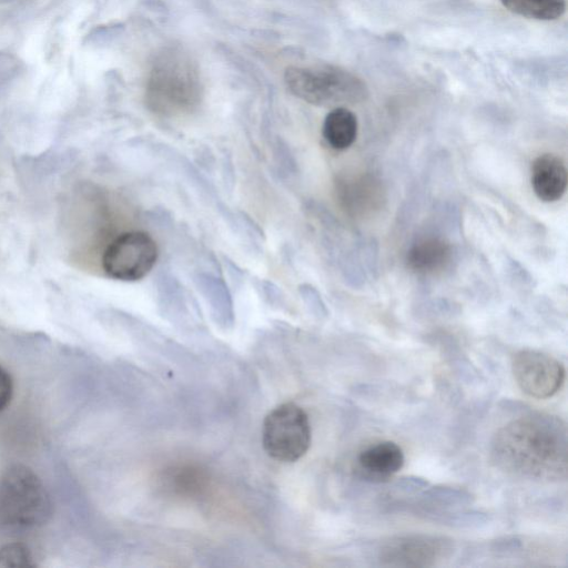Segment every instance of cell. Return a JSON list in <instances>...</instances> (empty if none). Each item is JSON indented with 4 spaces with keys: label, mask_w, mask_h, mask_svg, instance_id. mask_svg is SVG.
I'll return each instance as SVG.
<instances>
[{
    "label": "cell",
    "mask_w": 568,
    "mask_h": 568,
    "mask_svg": "<svg viewBox=\"0 0 568 568\" xmlns=\"http://www.w3.org/2000/svg\"><path fill=\"white\" fill-rule=\"evenodd\" d=\"M490 456L497 467L514 476L564 480L568 469L566 423L545 413L519 416L494 435Z\"/></svg>",
    "instance_id": "6da1fadb"
},
{
    "label": "cell",
    "mask_w": 568,
    "mask_h": 568,
    "mask_svg": "<svg viewBox=\"0 0 568 568\" xmlns=\"http://www.w3.org/2000/svg\"><path fill=\"white\" fill-rule=\"evenodd\" d=\"M203 95L199 69L183 49H162L151 63L145 83V104L156 115L165 118L192 113Z\"/></svg>",
    "instance_id": "7a4b0ae2"
},
{
    "label": "cell",
    "mask_w": 568,
    "mask_h": 568,
    "mask_svg": "<svg viewBox=\"0 0 568 568\" xmlns=\"http://www.w3.org/2000/svg\"><path fill=\"white\" fill-rule=\"evenodd\" d=\"M52 515L50 495L38 475L24 465L0 475V532L19 535L45 525Z\"/></svg>",
    "instance_id": "3957f363"
},
{
    "label": "cell",
    "mask_w": 568,
    "mask_h": 568,
    "mask_svg": "<svg viewBox=\"0 0 568 568\" xmlns=\"http://www.w3.org/2000/svg\"><path fill=\"white\" fill-rule=\"evenodd\" d=\"M284 81L295 97L320 106L354 104L368 95L361 78L334 65L290 67Z\"/></svg>",
    "instance_id": "277c9868"
},
{
    "label": "cell",
    "mask_w": 568,
    "mask_h": 568,
    "mask_svg": "<svg viewBox=\"0 0 568 568\" xmlns=\"http://www.w3.org/2000/svg\"><path fill=\"white\" fill-rule=\"evenodd\" d=\"M312 429L307 413L287 402L273 408L264 418L262 444L265 453L281 463H295L308 450Z\"/></svg>",
    "instance_id": "5b68a950"
},
{
    "label": "cell",
    "mask_w": 568,
    "mask_h": 568,
    "mask_svg": "<svg viewBox=\"0 0 568 568\" xmlns=\"http://www.w3.org/2000/svg\"><path fill=\"white\" fill-rule=\"evenodd\" d=\"M158 257L159 248L150 234L144 231H126L105 246L101 266L113 280L135 282L152 271Z\"/></svg>",
    "instance_id": "8992f818"
},
{
    "label": "cell",
    "mask_w": 568,
    "mask_h": 568,
    "mask_svg": "<svg viewBox=\"0 0 568 568\" xmlns=\"http://www.w3.org/2000/svg\"><path fill=\"white\" fill-rule=\"evenodd\" d=\"M453 550V540L447 537L397 535L379 544L377 560L388 567H430L448 558Z\"/></svg>",
    "instance_id": "52a82bcc"
},
{
    "label": "cell",
    "mask_w": 568,
    "mask_h": 568,
    "mask_svg": "<svg viewBox=\"0 0 568 568\" xmlns=\"http://www.w3.org/2000/svg\"><path fill=\"white\" fill-rule=\"evenodd\" d=\"M511 372L519 388L530 397L546 399L559 392L565 367L555 357L535 349H521L511 359Z\"/></svg>",
    "instance_id": "ba28073f"
},
{
    "label": "cell",
    "mask_w": 568,
    "mask_h": 568,
    "mask_svg": "<svg viewBox=\"0 0 568 568\" xmlns=\"http://www.w3.org/2000/svg\"><path fill=\"white\" fill-rule=\"evenodd\" d=\"M405 457L399 445L383 440L361 450L356 470L365 480L381 483L392 478L404 466Z\"/></svg>",
    "instance_id": "9c48e42d"
},
{
    "label": "cell",
    "mask_w": 568,
    "mask_h": 568,
    "mask_svg": "<svg viewBox=\"0 0 568 568\" xmlns=\"http://www.w3.org/2000/svg\"><path fill=\"white\" fill-rule=\"evenodd\" d=\"M336 190L341 204L353 215L371 213L383 201L379 181L368 174L344 178L337 182Z\"/></svg>",
    "instance_id": "30bf717a"
},
{
    "label": "cell",
    "mask_w": 568,
    "mask_h": 568,
    "mask_svg": "<svg viewBox=\"0 0 568 568\" xmlns=\"http://www.w3.org/2000/svg\"><path fill=\"white\" fill-rule=\"evenodd\" d=\"M568 182L565 162L556 154L544 153L531 165V186L542 202H556L562 197Z\"/></svg>",
    "instance_id": "8fae6325"
},
{
    "label": "cell",
    "mask_w": 568,
    "mask_h": 568,
    "mask_svg": "<svg viewBox=\"0 0 568 568\" xmlns=\"http://www.w3.org/2000/svg\"><path fill=\"white\" fill-rule=\"evenodd\" d=\"M452 253V246L446 240L439 236H426L409 247L406 262L415 273L434 275L448 266Z\"/></svg>",
    "instance_id": "7c38bea8"
},
{
    "label": "cell",
    "mask_w": 568,
    "mask_h": 568,
    "mask_svg": "<svg viewBox=\"0 0 568 568\" xmlns=\"http://www.w3.org/2000/svg\"><path fill=\"white\" fill-rule=\"evenodd\" d=\"M357 118L344 106L334 108L327 113L323 123V136L335 150H346L357 136Z\"/></svg>",
    "instance_id": "4fadbf2b"
},
{
    "label": "cell",
    "mask_w": 568,
    "mask_h": 568,
    "mask_svg": "<svg viewBox=\"0 0 568 568\" xmlns=\"http://www.w3.org/2000/svg\"><path fill=\"white\" fill-rule=\"evenodd\" d=\"M513 13L536 20H556L566 11V0H500Z\"/></svg>",
    "instance_id": "5bb4252c"
},
{
    "label": "cell",
    "mask_w": 568,
    "mask_h": 568,
    "mask_svg": "<svg viewBox=\"0 0 568 568\" xmlns=\"http://www.w3.org/2000/svg\"><path fill=\"white\" fill-rule=\"evenodd\" d=\"M195 282L213 307H231L229 290L221 278L211 274H199Z\"/></svg>",
    "instance_id": "9a60e30c"
},
{
    "label": "cell",
    "mask_w": 568,
    "mask_h": 568,
    "mask_svg": "<svg viewBox=\"0 0 568 568\" xmlns=\"http://www.w3.org/2000/svg\"><path fill=\"white\" fill-rule=\"evenodd\" d=\"M32 554L21 542L8 544L0 548V567H34Z\"/></svg>",
    "instance_id": "2e32d148"
},
{
    "label": "cell",
    "mask_w": 568,
    "mask_h": 568,
    "mask_svg": "<svg viewBox=\"0 0 568 568\" xmlns=\"http://www.w3.org/2000/svg\"><path fill=\"white\" fill-rule=\"evenodd\" d=\"M13 394V382L11 375L0 366V412L10 404Z\"/></svg>",
    "instance_id": "e0dca14e"
}]
</instances>
